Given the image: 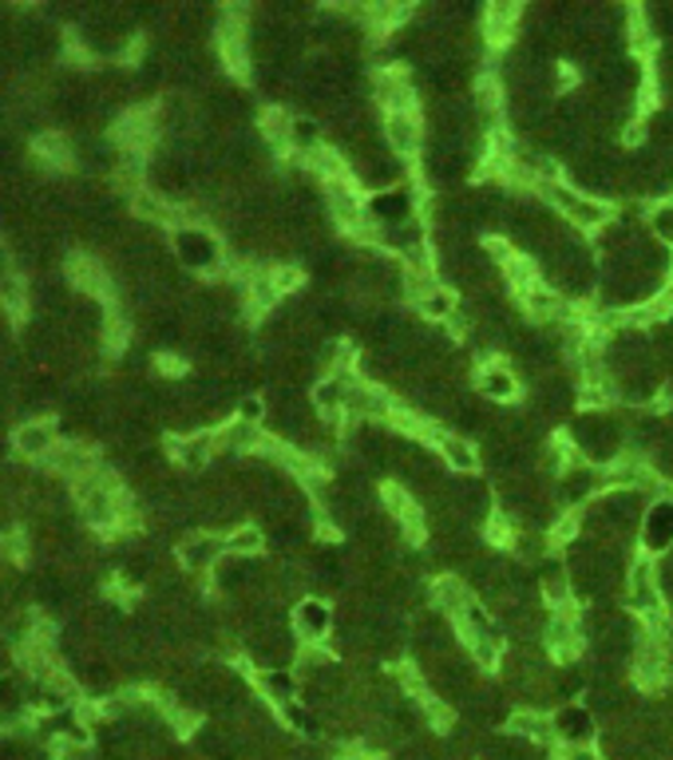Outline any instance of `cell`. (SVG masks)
<instances>
[{"mask_svg":"<svg viewBox=\"0 0 673 760\" xmlns=\"http://www.w3.org/2000/svg\"><path fill=\"white\" fill-rule=\"evenodd\" d=\"M571 440H575V452L587 464H595V467H602V464H614V459L626 452V428H622V420L619 416H602V413H578L575 420H571Z\"/></svg>","mask_w":673,"mask_h":760,"instance_id":"6da1fadb","label":"cell"},{"mask_svg":"<svg viewBox=\"0 0 673 760\" xmlns=\"http://www.w3.org/2000/svg\"><path fill=\"white\" fill-rule=\"evenodd\" d=\"M539 195L566 218V226L583 230V234H598V230H607L610 222H614V210H610L607 198L583 195L575 186H566L563 179H559V183H543L539 186Z\"/></svg>","mask_w":673,"mask_h":760,"instance_id":"7a4b0ae2","label":"cell"},{"mask_svg":"<svg viewBox=\"0 0 673 760\" xmlns=\"http://www.w3.org/2000/svg\"><path fill=\"white\" fill-rule=\"evenodd\" d=\"M626 606H631V614H638V622L665 614L662 578H658V566H653L650 554L634 559L631 571H626Z\"/></svg>","mask_w":673,"mask_h":760,"instance_id":"3957f363","label":"cell"},{"mask_svg":"<svg viewBox=\"0 0 673 760\" xmlns=\"http://www.w3.org/2000/svg\"><path fill=\"white\" fill-rule=\"evenodd\" d=\"M631 670L641 689H658V685L670 677V641L641 630L638 650H634V658H631Z\"/></svg>","mask_w":673,"mask_h":760,"instance_id":"277c9868","label":"cell"},{"mask_svg":"<svg viewBox=\"0 0 673 760\" xmlns=\"http://www.w3.org/2000/svg\"><path fill=\"white\" fill-rule=\"evenodd\" d=\"M392 396L389 389H380L372 380H360V377H348V392H345V416L348 420H389L392 416Z\"/></svg>","mask_w":673,"mask_h":760,"instance_id":"5b68a950","label":"cell"},{"mask_svg":"<svg viewBox=\"0 0 673 760\" xmlns=\"http://www.w3.org/2000/svg\"><path fill=\"white\" fill-rule=\"evenodd\" d=\"M174 250H179L183 266H191V270H198V273H210L222 266V246H218V238L207 226L174 230Z\"/></svg>","mask_w":673,"mask_h":760,"instance_id":"8992f818","label":"cell"},{"mask_svg":"<svg viewBox=\"0 0 673 760\" xmlns=\"http://www.w3.org/2000/svg\"><path fill=\"white\" fill-rule=\"evenodd\" d=\"M290 622H294V634L305 641V646H321V641L333 634L337 614H333V606H329L326 598L305 594V598H297V606H294V614H290Z\"/></svg>","mask_w":673,"mask_h":760,"instance_id":"52a82bcc","label":"cell"},{"mask_svg":"<svg viewBox=\"0 0 673 760\" xmlns=\"http://www.w3.org/2000/svg\"><path fill=\"white\" fill-rule=\"evenodd\" d=\"M583 622L571 614V606L566 610H551V618H547V630H543V650L551 653L554 662H571L578 653V646H583Z\"/></svg>","mask_w":673,"mask_h":760,"instance_id":"ba28073f","label":"cell"},{"mask_svg":"<svg viewBox=\"0 0 673 760\" xmlns=\"http://www.w3.org/2000/svg\"><path fill=\"white\" fill-rule=\"evenodd\" d=\"M380 139L396 159H413L424 147V123L416 111H396V115H384L380 123Z\"/></svg>","mask_w":673,"mask_h":760,"instance_id":"9c48e42d","label":"cell"},{"mask_svg":"<svg viewBox=\"0 0 673 760\" xmlns=\"http://www.w3.org/2000/svg\"><path fill=\"white\" fill-rule=\"evenodd\" d=\"M607 488V476L598 471L595 464H571L559 476V503H566V511H575V507H583V503H590V500H598V491Z\"/></svg>","mask_w":673,"mask_h":760,"instance_id":"30bf717a","label":"cell"},{"mask_svg":"<svg viewBox=\"0 0 673 760\" xmlns=\"http://www.w3.org/2000/svg\"><path fill=\"white\" fill-rule=\"evenodd\" d=\"M377 91V103L384 108V115H396V111H416V79L408 68H384L372 84Z\"/></svg>","mask_w":673,"mask_h":760,"instance_id":"8fae6325","label":"cell"},{"mask_svg":"<svg viewBox=\"0 0 673 760\" xmlns=\"http://www.w3.org/2000/svg\"><path fill=\"white\" fill-rule=\"evenodd\" d=\"M365 214L372 222H380V230L401 226V222H413L416 218V198L408 186H392V191H377V195L365 203Z\"/></svg>","mask_w":673,"mask_h":760,"instance_id":"7c38bea8","label":"cell"},{"mask_svg":"<svg viewBox=\"0 0 673 760\" xmlns=\"http://www.w3.org/2000/svg\"><path fill=\"white\" fill-rule=\"evenodd\" d=\"M535 583H539V594H543L547 606L566 610L571 598H575V583H571V566L559 554H547L543 563L535 566Z\"/></svg>","mask_w":673,"mask_h":760,"instance_id":"4fadbf2b","label":"cell"},{"mask_svg":"<svg viewBox=\"0 0 673 760\" xmlns=\"http://www.w3.org/2000/svg\"><path fill=\"white\" fill-rule=\"evenodd\" d=\"M174 554H179L183 571H191V575H207V571H215V566L222 563V554H227V539H218V535H210V531L186 535Z\"/></svg>","mask_w":673,"mask_h":760,"instance_id":"5bb4252c","label":"cell"},{"mask_svg":"<svg viewBox=\"0 0 673 760\" xmlns=\"http://www.w3.org/2000/svg\"><path fill=\"white\" fill-rule=\"evenodd\" d=\"M428 594H432V606L440 610L448 622H460L467 610L476 606V590L467 587V578H460V575H440L432 587H428Z\"/></svg>","mask_w":673,"mask_h":760,"instance_id":"9a60e30c","label":"cell"},{"mask_svg":"<svg viewBox=\"0 0 673 760\" xmlns=\"http://www.w3.org/2000/svg\"><path fill=\"white\" fill-rule=\"evenodd\" d=\"M519 372L511 369V365H503V360H484L476 372V389L484 401L491 404H511L515 396H519Z\"/></svg>","mask_w":673,"mask_h":760,"instance_id":"2e32d148","label":"cell"},{"mask_svg":"<svg viewBox=\"0 0 673 760\" xmlns=\"http://www.w3.org/2000/svg\"><path fill=\"white\" fill-rule=\"evenodd\" d=\"M641 551L650 554H670L673 551V503L670 500H658L650 511H646V523H641V535H638Z\"/></svg>","mask_w":673,"mask_h":760,"instance_id":"e0dca14e","label":"cell"},{"mask_svg":"<svg viewBox=\"0 0 673 760\" xmlns=\"http://www.w3.org/2000/svg\"><path fill=\"white\" fill-rule=\"evenodd\" d=\"M48 464L60 471V476H68L72 483L84 476H96L99 471V456H96V448H87V444H76V440H60V444L52 448V456H48Z\"/></svg>","mask_w":673,"mask_h":760,"instance_id":"ac0fdd59","label":"cell"},{"mask_svg":"<svg viewBox=\"0 0 673 760\" xmlns=\"http://www.w3.org/2000/svg\"><path fill=\"white\" fill-rule=\"evenodd\" d=\"M436 452H440V464L460 479H467L472 471H479V464H484L479 444H472V436H460V432H448L444 440L436 444Z\"/></svg>","mask_w":673,"mask_h":760,"instance_id":"d6986e66","label":"cell"},{"mask_svg":"<svg viewBox=\"0 0 673 760\" xmlns=\"http://www.w3.org/2000/svg\"><path fill=\"white\" fill-rule=\"evenodd\" d=\"M554 737L571 745V749H587L595 740V713L587 706H563L554 713Z\"/></svg>","mask_w":673,"mask_h":760,"instance_id":"ffe728a7","label":"cell"},{"mask_svg":"<svg viewBox=\"0 0 673 760\" xmlns=\"http://www.w3.org/2000/svg\"><path fill=\"white\" fill-rule=\"evenodd\" d=\"M64 270H68V282L76 285V290L103 297V302L111 305V278H108V270H103V261H96L91 254H72Z\"/></svg>","mask_w":673,"mask_h":760,"instance_id":"44dd1931","label":"cell"},{"mask_svg":"<svg viewBox=\"0 0 673 760\" xmlns=\"http://www.w3.org/2000/svg\"><path fill=\"white\" fill-rule=\"evenodd\" d=\"M171 456L179 459L183 467H207L210 459L218 456V436L215 428H198V432H186V436H174L171 440Z\"/></svg>","mask_w":673,"mask_h":760,"instance_id":"7402d4cb","label":"cell"},{"mask_svg":"<svg viewBox=\"0 0 673 760\" xmlns=\"http://www.w3.org/2000/svg\"><path fill=\"white\" fill-rule=\"evenodd\" d=\"M56 444H60V440H56L52 420H24L21 428L12 432V448H16V456H24V459H48Z\"/></svg>","mask_w":673,"mask_h":760,"instance_id":"603a6c76","label":"cell"},{"mask_svg":"<svg viewBox=\"0 0 673 760\" xmlns=\"http://www.w3.org/2000/svg\"><path fill=\"white\" fill-rule=\"evenodd\" d=\"M479 21H484V40L507 44L511 36L519 33L523 9L515 4V0H500V4H488V9L479 12Z\"/></svg>","mask_w":673,"mask_h":760,"instance_id":"cb8c5ba5","label":"cell"},{"mask_svg":"<svg viewBox=\"0 0 673 760\" xmlns=\"http://www.w3.org/2000/svg\"><path fill=\"white\" fill-rule=\"evenodd\" d=\"M254 685H258L261 697L278 709L294 706L297 697H302V682H297L294 670H258V674H254Z\"/></svg>","mask_w":673,"mask_h":760,"instance_id":"d4e9b609","label":"cell"},{"mask_svg":"<svg viewBox=\"0 0 673 760\" xmlns=\"http://www.w3.org/2000/svg\"><path fill=\"white\" fill-rule=\"evenodd\" d=\"M507 728H511V737L535 740V745H551V740H559L554 737V721L543 718L539 709H519V713H511Z\"/></svg>","mask_w":673,"mask_h":760,"instance_id":"484cf974","label":"cell"},{"mask_svg":"<svg viewBox=\"0 0 673 760\" xmlns=\"http://www.w3.org/2000/svg\"><path fill=\"white\" fill-rule=\"evenodd\" d=\"M33 159L48 171H72V147L60 131H44L33 139Z\"/></svg>","mask_w":673,"mask_h":760,"instance_id":"4316f807","label":"cell"},{"mask_svg":"<svg viewBox=\"0 0 673 760\" xmlns=\"http://www.w3.org/2000/svg\"><path fill=\"white\" fill-rule=\"evenodd\" d=\"M218 436V452H230V456H242V452H258L261 444V432L254 424H242V420H227L215 428Z\"/></svg>","mask_w":673,"mask_h":760,"instance_id":"83f0119b","label":"cell"},{"mask_svg":"<svg viewBox=\"0 0 673 760\" xmlns=\"http://www.w3.org/2000/svg\"><path fill=\"white\" fill-rule=\"evenodd\" d=\"M539 278H543V270H539V261H535L531 254H515L511 261H503V282H507L519 297L527 294V290H535Z\"/></svg>","mask_w":673,"mask_h":760,"instance_id":"f1b7e54d","label":"cell"},{"mask_svg":"<svg viewBox=\"0 0 673 760\" xmlns=\"http://www.w3.org/2000/svg\"><path fill=\"white\" fill-rule=\"evenodd\" d=\"M321 139H326V127L314 120V115H297L294 127H290V151L294 155H317L321 151Z\"/></svg>","mask_w":673,"mask_h":760,"instance_id":"f546056e","label":"cell"},{"mask_svg":"<svg viewBox=\"0 0 673 760\" xmlns=\"http://www.w3.org/2000/svg\"><path fill=\"white\" fill-rule=\"evenodd\" d=\"M282 721L294 733H302V737H309V740H317L321 733H326V721L317 718V709H309L305 701H294V706H282Z\"/></svg>","mask_w":673,"mask_h":760,"instance_id":"4dcf8cb0","label":"cell"},{"mask_svg":"<svg viewBox=\"0 0 673 760\" xmlns=\"http://www.w3.org/2000/svg\"><path fill=\"white\" fill-rule=\"evenodd\" d=\"M261 547H266V535H261V527H250V523H238L227 535V554H234V559H258Z\"/></svg>","mask_w":673,"mask_h":760,"instance_id":"1f68e13d","label":"cell"},{"mask_svg":"<svg viewBox=\"0 0 673 760\" xmlns=\"http://www.w3.org/2000/svg\"><path fill=\"white\" fill-rule=\"evenodd\" d=\"M0 305H4V314H9L12 321H24V314H28V290H24L16 270L0 278Z\"/></svg>","mask_w":673,"mask_h":760,"instance_id":"d6a6232c","label":"cell"},{"mask_svg":"<svg viewBox=\"0 0 673 760\" xmlns=\"http://www.w3.org/2000/svg\"><path fill=\"white\" fill-rule=\"evenodd\" d=\"M416 314L428 317V321H448V317L456 314V297L448 294V285H440L432 294L416 297Z\"/></svg>","mask_w":673,"mask_h":760,"instance_id":"836d02e7","label":"cell"},{"mask_svg":"<svg viewBox=\"0 0 673 760\" xmlns=\"http://www.w3.org/2000/svg\"><path fill=\"white\" fill-rule=\"evenodd\" d=\"M646 226H650V234L662 242L665 250H673V203H670V198H665V203H658V207L646 214Z\"/></svg>","mask_w":673,"mask_h":760,"instance_id":"e575fe53","label":"cell"},{"mask_svg":"<svg viewBox=\"0 0 673 760\" xmlns=\"http://www.w3.org/2000/svg\"><path fill=\"white\" fill-rule=\"evenodd\" d=\"M290 127H294V120H290L282 108H270L261 115V135H266L273 147H290Z\"/></svg>","mask_w":673,"mask_h":760,"instance_id":"d590c367","label":"cell"},{"mask_svg":"<svg viewBox=\"0 0 673 760\" xmlns=\"http://www.w3.org/2000/svg\"><path fill=\"white\" fill-rule=\"evenodd\" d=\"M127 338H131L127 321H123V317L111 309L108 329H103V348H108V353H123V348H127Z\"/></svg>","mask_w":673,"mask_h":760,"instance_id":"8d00e7d4","label":"cell"},{"mask_svg":"<svg viewBox=\"0 0 673 760\" xmlns=\"http://www.w3.org/2000/svg\"><path fill=\"white\" fill-rule=\"evenodd\" d=\"M234 420L254 424V428H258V424L266 420V404H261L258 396H242V401H238V413H234Z\"/></svg>","mask_w":673,"mask_h":760,"instance_id":"74e56055","label":"cell"},{"mask_svg":"<svg viewBox=\"0 0 673 760\" xmlns=\"http://www.w3.org/2000/svg\"><path fill=\"white\" fill-rule=\"evenodd\" d=\"M0 551H4V559H12V563H24V554H28V539H24V531L4 535V539H0Z\"/></svg>","mask_w":673,"mask_h":760,"instance_id":"f35d334b","label":"cell"},{"mask_svg":"<svg viewBox=\"0 0 673 760\" xmlns=\"http://www.w3.org/2000/svg\"><path fill=\"white\" fill-rule=\"evenodd\" d=\"M270 273H273V285L282 290V297H285V294H294L297 282H302V273H297V270H285V266H282V270H270Z\"/></svg>","mask_w":673,"mask_h":760,"instance_id":"ab89813d","label":"cell"},{"mask_svg":"<svg viewBox=\"0 0 673 760\" xmlns=\"http://www.w3.org/2000/svg\"><path fill=\"white\" fill-rule=\"evenodd\" d=\"M155 365H159V369H163L167 377H179V372L186 369L183 360H179V357H167V353H163V357H159V360H155Z\"/></svg>","mask_w":673,"mask_h":760,"instance_id":"60d3db41","label":"cell"},{"mask_svg":"<svg viewBox=\"0 0 673 760\" xmlns=\"http://www.w3.org/2000/svg\"><path fill=\"white\" fill-rule=\"evenodd\" d=\"M4 273H12V258H9V250H4V242H0V278Z\"/></svg>","mask_w":673,"mask_h":760,"instance_id":"b9f144b4","label":"cell"},{"mask_svg":"<svg viewBox=\"0 0 673 760\" xmlns=\"http://www.w3.org/2000/svg\"><path fill=\"white\" fill-rule=\"evenodd\" d=\"M396 760H428V757H424V752H401Z\"/></svg>","mask_w":673,"mask_h":760,"instance_id":"7bdbcfd3","label":"cell"},{"mask_svg":"<svg viewBox=\"0 0 673 760\" xmlns=\"http://www.w3.org/2000/svg\"><path fill=\"white\" fill-rule=\"evenodd\" d=\"M345 760H369V757H345Z\"/></svg>","mask_w":673,"mask_h":760,"instance_id":"ee69618b","label":"cell"}]
</instances>
